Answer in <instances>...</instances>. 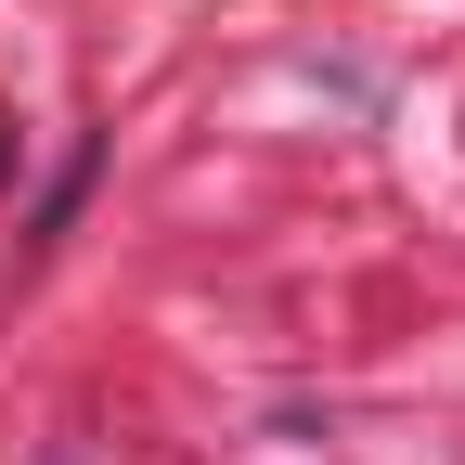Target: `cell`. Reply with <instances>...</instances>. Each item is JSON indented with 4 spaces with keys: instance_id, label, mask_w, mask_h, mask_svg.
<instances>
[]
</instances>
